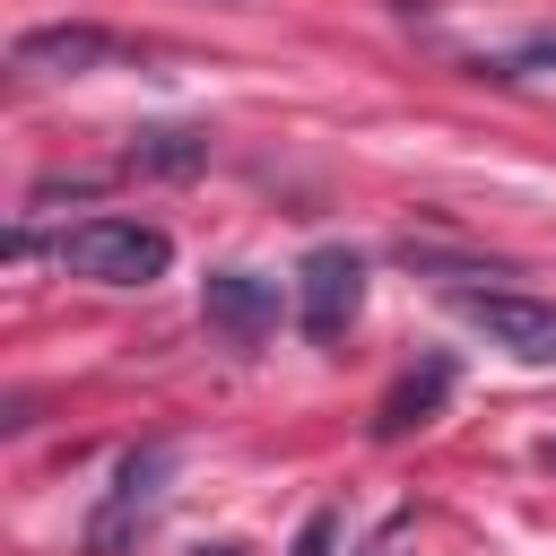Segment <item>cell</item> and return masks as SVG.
<instances>
[{
  "label": "cell",
  "mask_w": 556,
  "mask_h": 556,
  "mask_svg": "<svg viewBox=\"0 0 556 556\" xmlns=\"http://www.w3.org/2000/svg\"><path fill=\"white\" fill-rule=\"evenodd\" d=\"M52 261L70 278H87V287H156L174 269V235L165 226H139V217H78L52 243Z\"/></svg>",
  "instance_id": "cell-1"
},
{
  "label": "cell",
  "mask_w": 556,
  "mask_h": 556,
  "mask_svg": "<svg viewBox=\"0 0 556 556\" xmlns=\"http://www.w3.org/2000/svg\"><path fill=\"white\" fill-rule=\"evenodd\" d=\"M452 313L504 348L513 365H556V304L547 295H521V287H452Z\"/></svg>",
  "instance_id": "cell-2"
},
{
  "label": "cell",
  "mask_w": 556,
  "mask_h": 556,
  "mask_svg": "<svg viewBox=\"0 0 556 556\" xmlns=\"http://www.w3.org/2000/svg\"><path fill=\"white\" fill-rule=\"evenodd\" d=\"M365 313V261L348 252V243H321V252H304V269H295V321H304V339H348V321Z\"/></svg>",
  "instance_id": "cell-3"
},
{
  "label": "cell",
  "mask_w": 556,
  "mask_h": 556,
  "mask_svg": "<svg viewBox=\"0 0 556 556\" xmlns=\"http://www.w3.org/2000/svg\"><path fill=\"white\" fill-rule=\"evenodd\" d=\"M165 478H174V443L130 452V460L113 469V486H104L96 521H87V556H122V547H130V530H139V521L165 504Z\"/></svg>",
  "instance_id": "cell-4"
},
{
  "label": "cell",
  "mask_w": 556,
  "mask_h": 556,
  "mask_svg": "<svg viewBox=\"0 0 556 556\" xmlns=\"http://www.w3.org/2000/svg\"><path fill=\"white\" fill-rule=\"evenodd\" d=\"M200 321L226 339V348H261L278 330V287L261 269H208L200 278Z\"/></svg>",
  "instance_id": "cell-5"
},
{
  "label": "cell",
  "mask_w": 556,
  "mask_h": 556,
  "mask_svg": "<svg viewBox=\"0 0 556 556\" xmlns=\"http://www.w3.org/2000/svg\"><path fill=\"white\" fill-rule=\"evenodd\" d=\"M113 52H122V35H104V26H26L9 43V70L17 78H87Z\"/></svg>",
  "instance_id": "cell-6"
},
{
  "label": "cell",
  "mask_w": 556,
  "mask_h": 556,
  "mask_svg": "<svg viewBox=\"0 0 556 556\" xmlns=\"http://www.w3.org/2000/svg\"><path fill=\"white\" fill-rule=\"evenodd\" d=\"M443 391H452V365L434 356L426 374H400L391 382V400H382V434H408V426H426L434 408H443Z\"/></svg>",
  "instance_id": "cell-7"
},
{
  "label": "cell",
  "mask_w": 556,
  "mask_h": 556,
  "mask_svg": "<svg viewBox=\"0 0 556 556\" xmlns=\"http://www.w3.org/2000/svg\"><path fill=\"white\" fill-rule=\"evenodd\" d=\"M200 156H208V139H191V130H156L130 165H200Z\"/></svg>",
  "instance_id": "cell-8"
},
{
  "label": "cell",
  "mask_w": 556,
  "mask_h": 556,
  "mask_svg": "<svg viewBox=\"0 0 556 556\" xmlns=\"http://www.w3.org/2000/svg\"><path fill=\"white\" fill-rule=\"evenodd\" d=\"M330 530H339V521H330V513H313V521H304V539H295V556H330Z\"/></svg>",
  "instance_id": "cell-9"
}]
</instances>
